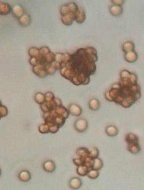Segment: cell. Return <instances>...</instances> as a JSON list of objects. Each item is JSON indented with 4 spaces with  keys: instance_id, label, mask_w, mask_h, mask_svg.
<instances>
[{
    "instance_id": "obj_2",
    "label": "cell",
    "mask_w": 144,
    "mask_h": 190,
    "mask_svg": "<svg viewBox=\"0 0 144 190\" xmlns=\"http://www.w3.org/2000/svg\"><path fill=\"white\" fill-rule=\"evenodd\" d=\"M120 79L111 85L104 93L109 102H114L124 108H130L141 97V89L138 77L134 72L123 70L120 73Z\"/></svg>"
},
{
    "instance_id": "obj_8",
    "label": "cell",
    "mask_w": 144,
    "mask_h": 190,
    "mask_svg": "<svg viewBox=\"0 0 144 190\" xmlns=\"http://www.w3.org/2000/svg\"><path fill=\"white\" fill-rule=\"evenodd\" d=\"M109 12L113 17H119L123 13V8L121 6L112 4L109 7Z\"/></svg>"
},
{
    "instance_id": "obj_23",
    "label": "cell",
    "mask_w": 144,
    "mask_h": 190,
    "mask_svg": "<svg viewBox=\"0 0 144 190\" xmlns=\"http://www.w3.org/2000/svg\"><path fill=\"white\" fill-rule=\"evenodd\" d=\"M45 99V95L44 93H41V92H37L34 96V101L38 104L39 105L42 104L44 101Z\"/></svg>"
},
{
    "instance_id": "obj_3",
    "label": "cell",
    "mask_w": 144,
    "mask_h": 190,
    "mask_svg": "<svg viewBox=\"0 0 144 190\" xmlns=\"http://www.w3.org/2000/svg\"><path fill=\"white\" fill-rule=\"evenodd\" d=\"M44 95V101L39 105L43 123L39 126L38 131L43 134H56L65 124L70 114L62 100L52 92H47Z\"/></svg>"
},
{
    "instance_id": "obj_27",
    "label": "cell",
    "mask_w": 144,
    "mask_h": 190,
    "mask_svg": "<svg viewBox=\"0 0 144 190\" xmlns=\"http://www.w3.org/2000/svg\"><path fill=\"white\" fill-rule=\"evenodd\" d=\"M111 1L113 5L122 6V5L125 4V0H111Z\"/></svg>"
},
{
    "instance_id": "obj_12",
    "label": "cell",
    "mask_w": 144,
    "mask_h": 190,
    "mask_svg": "<svg viewBox=\"0 0 144 190\" xmlns=\"http://www.w3.org/2000/svg\"><path fill=\"white\" fill-rule=\"evenodd\" d=\"M125 141L127 145H134L139 143V138L136 134L133 133H129L126 135Z\"/></svg>"
},
{
    "instance_id": "obj_28",
    "label": "cell",
    "mask_w": 144,
    "mask_h": 190,
    "mask_svg": "<svg viewBox=\"0 0 144 190\" xmlns=\"http://www.w3.org/2000/svg\"><path fill=\"white\" fill-rule=\"evenodd\" d=\"M1 175V168H0V176Z\"/></svg>"
},
{
    "instance_id": "obj_22",
    "label": "cell",
    "mask_w": 144,
    "mask_h": 190,
    "mask_svg": "<svg viewBox=\"0 0 144 190\" xmlns=\"http://www.w3.org/2000/svg\"><path fill=\"white\" fill-rule=\"evenodd\" d=\"M89 167L86 166L85 165H82L78 166V168L76 169V171L78 175L80 176H85L87 175L89 170Z\"/></svg>"
},
{
    "instance_id": "obj_13",
    "label": "cell",
    "mask_w": 144,
    "mask_h": 190,
    "mask_svg": "<svg viewBox=\"0 0 144 190\" xmlns=\"http://www.w3.org/2000/svg\"><path fill=\"white\" fill-rule=\"evenodd\" d=\"M11 11H12L13 15H14V17H15L17 19H19L21 16L25 13L23 8L19 5H15L13 8L12 9Z\"/></svg>"
},
{
    "instance_id": "obj_7",
    "label": "cell",
    "mask_w": 144,
    "mask_h": 190,
    "mask_svg": "<svg viewBox=\"0 0 144 190\" xmlns=\"http://www.w3.org/2000/svg\"><path fill=\"white\" fill-rule=\"evenodd\" d=\"M68 110L70 114L76 117L80 116L83 113L81 106L75 103H71L68 105Z\"/></svg>"
},
{
    "instance_id": "obj_11",
    "label": "cell",
    "mask_w": 144,
    "mask_h": 190,
    "mask_svg": "<svg viewBox=\"0 0 144 190\" xmlns=\"http://www.w3.org/2000/svg\"><path fill=\"white\" fill-rule=\"evenodd\" d=\"M43 168L45 171L52 173L56 170V164L51 160H47L43 163Z\"/></svg>"
},
{
    "instance_id": "obj_24",
    "label": "cell",
    "mask_w": 144,
    "mask_h": 190,
    "mask_svg": "<svg viewBox=\"0 0 144 190\" xmlns=\"http://www.w3.org/2000/svg\"><path fill=\"white\" fill-rule=\"evenodd\" d=\"M9 114V110L6 106L2 105V103L0 100V120L6 117Z\"/></svg>"
},
{
    "instance_id": "obj_17",
    "label": "cell",
    "mask_w": 144,
    "mask_h": 190,
    "mask_svg": "<svg viewBox=\"0 0 144 190\" xmlns=\"http://www.w3.org/2000/svg\"><path fill=\"white\" fill-rule=\"evenodd\" d=\"M89 108L93 111H96L100 109V101L96 98H93L89 100L88 102Z\"/></svg>"
},
{
    "instance_id": "obj_18",
    "label": "cell",
    "mask_w": 144,
    "mask_h": 190,
    "mask_svg": "<svg viewBox=\"0 0 144 190\" xmlns=\"http://www.w3.org/2000/svg\"><path fill=\"white\" fill-rule=\"evenodd\" d=\"M11 10L12 9L9 4L0 2V15H7L11 12Z\"/></svg>"
},
{
    "instance_id": "obj_5",
    "label": "cell",
    "mask_w": 144,
    "mask_h": 190,
    "mask_svg": "<svg viewBox=\"0 0 144 190\" xmlns=\"http://www.w3.org/2000/svg\"><path fill=\"white\" fill-rule=\"evenodd\" d=\"M61 21L64 25L71 26L75 21L79 24L85 21L86 14L84 10L79 7L74 2L62 5L60 7Z\"/></svg>"
},
{
    "instance_id": "obj_16",
    "label": "cell",
    "mask_w": 144,
    "mask_h": 190,
    "mask_svg": "<svg viewBox=\"0 0 144 190\" xmlns=\"http://www.w3.org/2000/svg\"><path fill=\"white\" fill-rule=\"evenodd\" d=\"M19 23L23 27H27L31 22V19L29 15L25 13L19 19H18Z\"/></svg>"
},
{
    "instance_id": "obj_4",
    "label": "cell",
    "mask_w": 144,
    "mask_h": 190,
    "mask_svg": "<svg viewBox=\"0 0 144 190\" xmlns=\"http://www.w3.org/2000/svg\"><path fill=\"white\" fill-rule=\"evenodd\" d=\"M33 73L41 79L54 75L60 70L63 53L54 54L47 46L32 47L28 50Z\"/></svg>"
},
{
    "instance_id": "obj_14",
    "label": "cell",
    "mask_w": 144,
    "mask_h": 190,
    "mask_svg": "<svg viewBox=\"0 0 144 190\" xmlns=\"http://www.w3.org/2000/svg\"><path fill=\"white\" fill-rule=\"evenodd\" d=\"M18 177L19 179L22 182H27L31 179V176L30 172L26 170L19 172Z\"/></svg>"
},
{
    "instance_id": "obj_21",
    "label": "cell",
    "mask_w": 144,
    "mask_h": 190,
    "mask_svg": "<svg viewBox=\"0 0 144 190\" xmlns=\"http://www.w3.org/2000/svg\"><path fill=\"white\" fill-rule=\"evenodd\" d=\"M103 167V161L99 157L93 159L92 168L99 171Z\"/></svg>"
},
{
    "instance_id": "obj_6",
    "label": "cell",
    "mask_w": 144,
    "mask_h": 190,
    "mask_svg": "<svg viewBox=\"0 0 144 190\" xmlns=\"http://www.w3.org/2000/svg\"><path fill=\"white\" fill-rule=\"evenodd\" d=\"M88 128V122L84 118H79L75 121L74 128L79 133H84Z\"/></svg>"
},
{
    "instance_id": "obj_10",
    "label": "cell",
    "mask_w": 144,
    "mask_h": 190,
    "mask_svg": "<svg viewBox=\"0 0 144 190\" xmlns=\"http://www.w3.org/2000/svg\"><path fill=\"white\" fill-rule=\"evenodd\" d=\"M69 187L72 190H78L82 186V181L81 179L77 177L72 178L69 181Z\"/></svg>"
},
{
    "instance_id": "obj_1",
    "label": "cell",
    "mask_w": 144,
    "mask_h": 190,
    "mask_svg": "<svg viewBox=\"0 0 144 190\" xmlns=\"http://www.w3.org/2000/svg\"><path fill=\"white\" fill-rule=\"evenodd\" d=\"M97 51L93 47L80 48L73 53L63 54L60 73L76 85L89 84L91 76L96 73Z\"/></svg>"
},
{
    "instance_id": "obj_9",
    "label": "cell",
    "mask_w": 144,
    "mask_h": 190,
    "mask_svg": "<svg viewBox=\"0 0 144 190\" xmlns=\"http://www.w3.org/2000/svg\"><path fill=\"white\" fill-rule=\"evenodd\" d=\"M124 59L126 62L133 63L136 62L138 59V54L136 51H132L125 53Z\"/></svg>"
},
{
    "instance_id": "obj_20",
    "label": "cell",
    "mask_w": 144,
    "mask_h": 190,
    "mask_svg": "<svg viewBox=\"0 0 144 190\" xmlns=\"http://www.w3.org/2000/svg\"><path fill=\"white\" fill-rule=\"evenodd\" d=\"M127 149L130 153L132 154H137L139 153L141 151L140 143H138L134 145H127Z\"/></svg>"
},
{
    "instance_id": "obj_25",
    "label": "cell",
    "mask_w": 144,
    "mask_h": 190,
    "mask_svg": "<svg viewBox=\"0 0 144 190\" xmlns=\"http://www.w3.org/2000/svg\"><path fill=\"white\" fill-rule=\"evenodd\" d=\"M99 175H100V172L98 170H96L92 168L91 170L89 171L87 176L90 179H96L99 176Z\"/></svg>"
},
{
    "instance_id": "obj_26",
    "label": "cell",
    "mask_w": 144,
    "mask_h": 190,
    "mask_svg": "<svg viewBox=\"0 0 144 190\" xmlns=\"http://www.w3.org/2000/svg\"><path fill=\"white\" fill-rule=\"evenodd\" d=\"M89 155L93 159L99 157V150L96 147H92L91 150H89Z\"/></svg>"
},
{
    "instance_id": "obj_19",
    "label": "cell",
    "mask_w": 144,
    "mask_h": 190,
    "mask_svg": "<svg viewBox=\"0 0 144 190\" xmlns=\"http://www.w3.org/2000/svg\"><path fill=\"white\" fill-rule=\"evenodd\" d=\"M134 49H135V44L131 41H127L122 44V50L124 53L134 51Z\"/></svg>"
},
{
    "instance_id": "obj_15",
    "label": "cell",
    "mask_w": 144,
    "mask_h": 190,
    "mask_svg": "<svg viewBox=\"0 0 144 190\" xmlns=\"http://www.w3.org/2000/svg\"><path fill=\"white\" fill-rule=\"evenodd\" d=\"M105 133L107 134L108 136L110 137H114L118 135V128L113 125H109L105 128Z\"/></svg>"
}]
</instances>
